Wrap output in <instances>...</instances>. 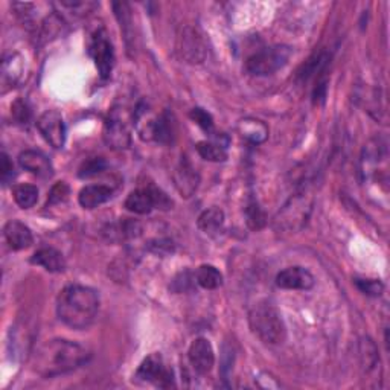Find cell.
Wrapping results in <instances>:
<instances>
[{"label": "cell", "instance_id": "cell-1", "mask_svg": "<svg viewBox=\"0 0 390 390\" xmlns=\"http://www.w3.org/2000/svg\"><path fill=\"white\" fill-rule=\"evenodd\" d=\"M90 354L86 348L71 340L54 338L40 345L31 355V367L43 378L64 375L88 362Z\"/></svg>", "mask_w": 390, "mask_h": 390}, {"label": "cell", "instance_id": "cell-2", "mask_svg": "<svg viewBox=\"0 0 390 390\" xmlns=\"http://www.w3.org/2000/svg\"><path fill=\"white\" fill-rule=\"evenodd\" d=\"M99 311V294L84 285H67L57 299V316L72 329H86L93 323Z\"/></svg>", "mask_w": 390, "mask_h": 390}, {"label": "cell", "instance_id": "cell-3", "mask_svg": "<svg viewBox=\"0 0 390 390\" xmlns=\"http://www.w3.org/2000/svg\"><path fill=\"white\" fill-rule=\"evenodd\" d=\"M248 323L253 334H256L264 343L279 345L287 337V329L281 313L268 302L256 304L248 314Z\"/></svg>", "mask_w": 390, "mask_h": 390}, {"label": "cell", "instance_id": "cell-4", "mask_svg": "<svg viewBox=\"0 0 390 390\" xmlns=\"http://www.w3.org/2000/svg\"><path fill=\"white\" fill-rule=\"evenodd\" d=\"M293 55V49L287 45H275L264 47L250 55L246 62V71L255 76H267L281 71Z\"/></svg>", "mask_w": 390, "mask_h": 390}, {"label": "cell", "instance_id": "cell-5", "mask_svg": "<svg viewBox=\"0 0 390 390\" xmlns=\"http://www.w3.org/2000/svg\"><path fill=\"white\" fill-rule=\"evenodd\" d=\"M313 197L308 193L302 191L293 195L288 200V203L279 211L276 217V226L282 231H299L306 223V219L311 212Z\"/></svg>", "mask_w": 390, "mask_h": 390}, {"label": "cell", "instance_id": "cell-6", "mask_svg": "<svg viewBox=\"0 0 390 390\" xmlns=\"http://www.w3.org/2000/svg\"><path fill=\"white\" fill-rule=\"evenodd\" d=\"M171 206L173 202L169 200V197L156 186L134 189L125 200V207L130 212L137 215H147L151 212L153 209L168 211V209H171Z\"/></svg>", "mask_w": 390, "mask_h": 390}, {"label": "cell", "instance_id": "cell-7", "mask_svg": "<svg viewBox=\"0 0 390 390\" xmlns=\"http://www.w3.org/2000/svg\"><path fill=\"white\" fill-rule=\"evenodd\" d=\"M177 52L188 64H202L207 57L205 35L195 26H185L177 37Z\"/></svg>", "mask_w": 390, "mask_h": 390}, {"label": "cell", "instance_id": "cell-8", "mask_svg": "<svg viewBox=\"0 0 390 390\" xmlns=\"http://www.w3.org/2000/svg\"><path fill=\"white\" fill-rule=\"evenodd\" d=\"M88 55L92 57L95 66L103 79L110 78L115 66V51L112 40L105 28H99L93 33L88 43Z\"/></svg>", "mask_w": 390, "mask_h": 390}, {"label": "cell", "instance_id": "cell-9", "mask_svg": "<svg viewBox=\"0 0 390 390\" xmlns=\"http://www.w3.org/2000/svg\"><path fill=\"white\" fill-rule=\"evenodd\" d=\"M104 142L112 149H125L132 144V134L124 108H113L104 124Z\"/></svg>", "mask_w": 390, "mask_h": 390}, {"label": "cell", "instance_id": "cell-10", "mask_svg": "<svg viewBox=\"0 0 390 390\" xmlns=\"http://www.w3.org/2000/svg\"><path fill=\"white\" fill-rule=\"evenodd\" d=\"M136 378L164 389L171 387L174 384L173 371L165 365L162 355L157 352L148 355L144 360L142 365L137 369Z\"/></svg>", "mask_w": 390, "mask_h": 390}, {"label": "cell", "instance_id": "cell-11", "mask_svg": "<svg viewBox=\"0 0 390 390\" xmlns=\"http://www.w3.org/2000/svg\"><path fill=\"white\" fill-rule=\"evenodd\" d=\"M37 127L45 141L55 149H62L66 144V125L62 113L57 110H47L38 117Z\"/></svg>", "mask_w": 390, "mask_h": 390}, {"label": "cell", "instance_id": "cell-12", "mask_svg": "<svg viewBox=\"0 0 390 390\" xmlns=\"http://www.w3.org/2000/svg\"><path fill=\"white\" fill-rule=\"evenodd\" d=\"M188 358L197 374L206 375L211 372L215 365V352L211 342L205 337L195 338L191 346H189Z\"/></svg>", "mask_w": 390, "mask_h": 390}, {"label": "cell", "instance_id": "cell-13", "mask_svg": "<svg viewBox=\"0 0 390 390\" xmlns=\"http://www.w3.org/2000/svg\"><path fill=\"white\" fill-rule=\"evenodd\" d=\"M314 282V276L304 267H288L276 276V285L284 289H309Z\"/></svg>", "mask_w": 390, "mask_h": 390}, {"label": "cell", "instance_id": "cell-14", "mask_svg": "<svg viewBox=\"0 0 390 390\" xmlns=\"http://www.w3.org/2000/svg\"><path fill=\"white\" fill-rule=\"evenodd\" d=\"M18 164L25 171L31 173L40 178H49L54 174L51 160H49L47 156L42 151H37V149H26V151L20 153Z\"/></svg>", "mask_w": 390, "mask_h": 390}, {"label": "cell", "instance_id": "cell-15", "mask_svg": "<svg viewBox=\"0 0 390 390\" xmlns=\"http://www.w3.org/2000/svg\"><path fill=\"white\" fill-rule=\"evenodd\" d=\"M174 183L180 195L189 198L193 197L197 191L198 183H200V176L194 169V166L188 162L186 157L180 160L174 171Z\"/></svg>", "mask_w": 390, "mask_h": 390}, {"label": "cell", "instance_id": "cell-16", "mask_svg": "<svg viewBox=\"0 0 390 390\" xmlns=\"http://www.w3.org/2000/svg\"><path fill=\"white\" fill-rule=\"evenodd\" d=\"M4 235L6 243L13 250H25L31 247L34 243V236L31 229L26 224L17 222V219H11L4 227Z\"/></svg>", "mask_w": 390, "mask_h": 390}, {"label": "cell", "instance_id": "cell-17", "mask_svg": "<svg viewBox=\"0 0 390 390\" xmlns=\"http://www.w3.org/2000/svg\"><path fill=\"white\" fill-rule=\"evenodd\" d=\"M31 263L43 267L49 273H62L66 270V259L63 253L54 247H43L37 250L31 258Z\"/></svg>", "mask_w": 390, "mask_h": 390}, {"label": "cell", "instance_id": "cell-18", "mask_svg": "<svg viewBox=\"0 0 390 390\" xmlns=\"http://www.w3.org/2000/svg\"><path fill=\"white\" fill-rule=\"evenodd\" d=\"M112 195L113 191L105 185H90L79 191L78 202L84 209H95L107 203Z\"/></svg>", "mask_w": 390, "mask_h": 390}, {"label": "cell", "instance_id": "cell-19", "mask_svg": "<svg viewBox=\"0 0 390 390\" xmlns=\"http://www.w3.org/2000/svg\"><path fill=\"white\" fill-rule=\"evenodd\" d=\"M104 234L107 235L110 241H125V239L137 238L141 235L142 226L139 222H134V219L124 218L122 222L108 226V229Z\"/></svg>", "mask_w": 390, "mask_h": 390}, {"label": "cell", "instance_id": "cell-20", "mask_svg": "<svg viewBox=\"0 0 390 390\" xmlns=\"http://www.w3.org/2000/svg\"><path fill=\"white\" fill-rule=\"evenodd\" d=\"M238 132L246 141L252 144H263L268 137V127L263 121L253 117H247L243 119V121H239Z\"/></svg>", "mask_w": 390, "mask_h": 390}, {"label": "cell", "instance_id": "cell-21", "mask_svg": "<svg viewBox=\"0 0 390 390\" xmlns=\"http://www.w3.org/2000/svg\"><path fill=\"white\" fill-rule=\"evenodd\" d=\"M224 224V212L219 207H209L197 219V226L200 231L206 235H215Z\"/></svg>", "mask_w": 390, "mask_h": 390}, {"label": "cell", "instance_id": "cell-22", "mask_svg": "<svg viewBox=\"0 0 390 390\" xmlns=\"http://www.w3.org/2000/svg\"><path fill=\"white\" fill-rule=\"evenodd\" d=\"M197 284L205 289H217L223 285V275L214 265H200L195 272Z\"/></svg>", "mask_w": 390, "mask_h": 390}, {"label": "cell", "instance_id": "cell-23", "mask_svg": "<svg viewBox=\"0 0 390 390\" xmlns=\"http://www.w3.org/2000/svg\"><path fill=\"white\" fill-rule=\"evenodd\" d=\"M176 137V122L169 113L157 115L154 125V141L159 144H169Z\"/></svg>", "mask_w": 390, "mask_h": 390}, {"label": "cell", "instance_id": "cell-24", "mask_svg": "<svg viewBox=\"0 0 390 390\" xmlns=\"http://www.w3.org/2000/svg\"><path fill=\"white\" fill-rule=\"evenodd\" d=\"M360 363H362V369L367 374L374 371L377 365L379 363V357H378V349L375 343L372 342L369 337H363L360 340Z\"/></svg>", "mask_w": 390, "mask_h": 390}, {"label": "cell", "instance_id": "cell-25", "mask_svg": "<svg viewBox=\"0 0 390 390\" xmlns=\"http://www.w3.org/2000/svg\"><path fill=\"white\" fill-rule=\"evenodd\" d=\"M23 59L18 54H11L4 59L2 64V76L4 83L9 86H16L23 76Z\"/></svg>", "mask_w": 390, "mask_h": 390}, {"label": "cell", "instance_id": "cell-26", "mask_svg": "<svg viewBox=\"0 0 390 390\" xmlns=\"http://www.w3.org/2000/svg\"><path fill=\"white\" fill-rule=\"evenodd\" d=\"M14 202L18 207L29 209L33 207L38 200V189L34 185H18L13 191Z\"/></svg>", "mask_w": 390, "mask_h": 390}, {"label": "cell", "instance_id": "cell-27", "mask_svg": "<svg viewBox=\"0 0 390 390\" xmlns=\"http://www.w3.org/2000/svg\"><path fill=\"white\" fill-rule=\"evenodd\" d=\"M113 9L119 25H121L122 33L125 34L127 43L130 42V38H133V17H132V9H130V5L127 2H115Z\"/></svg>", "mask_w": 390, "mask_h": 390}, {"label": "cell", "instance_id": "cell-28", "mask_svg": "<svg viewBox=\"0 0 390 390\" xmlns=\"http://www.w3.org/2000/svg\"><path fill=\"white\" fill-rule=\"evenodd\" d=\"M197 151L198 154L202 156L207 162H224L227 159V153H226V147H223L222 144H215V142H198L197 144Z\"/></svg>", "mask_w": 390, "mask_h": 390}, {"label": "cell", "instance_id": "cell-29", "mask_svg": "<svg viewBox=\"0 0 390 390\" xmlns=\"http://www.w3.org/2000/svg\"><path fill=\"white\" fill-rule=\"evenodd\" d=\"M246 222L247 226L252 229V231H261V229L267 224V215L263 211V207L259 206L256 202H250L246 207Z\"/></svg>", "mask_w": 390, "mask_h": 390}, {"label": "cell", "instance_id": "cell-30", "mask_svg": "<svg viewBox=\"0 0 390 390\" xmlns=\"http://www.w3.org/2000/svg\"><path fill=\"white\" fill-rule=\"evenodd\" d=\"M105 168H107V164L103 157H93V159L86 160V162L81 165L78 176L81 178L93 177L96 174H101Z\"/></svg>", "mask_w": 390, "mask_h": 390}, {"label": "cell", "instance_id": "cell-31", "mask_svg": "<svg viewBox=\"0 0 390 390\" xmlns=\"http://www.w3.org/2000/svg\"><path fill=\"white\" fill-rule=\"evenodd\" d=\"M355 285L360 292L371 297L382 296L384 292V285L378 279H355Z\"/></svg>", "mask_w": 390, "mask_h": 390}, {"label": "cell", "instance_id": "cell-32", "mask_svg": "<svg viewBox=\"0 0 390 390\" xmlns=\"http://www.w3.org/2000/svg\"><path fill=\"white\" fill-rule=\"evenodd\" d=\"M189 116H191L193 121L200 127L203 128L205 132L211 133L214 130V117L211 116V113L206 112L205 108H200V107H195L191 110V113H189Z\"/></svg>", "mask_w": 390, "mask_h": 390}, {"label": "cell", "instance_id": "cell-33", "mask_svg": "<svg viewBox=\"0 0 390 390\" xmlns=\"http://www.w3.org/2000/svg\"><path fill=\"white\" fill-rule=\"evenodd\" d=\"M11 115L17 124L25 125L29 122V119H31V108H29V105L23 99H17L11 105Z\"/></svg>", "mask_w": 390, "mask_h": 390}, {"label": "cell", "instance_id": "cell-34", "mask_svg": "<svg viewBox=\"0 0 390 390\" xmlns=\"http://www.w3.org/2000/svg\"><path fill=\"white\" fill-rule=\"evenodd\" d=\"M16 177L14 173V165L11 160H9L6 153H2V159H0V178H2V185L6 186L13 182Z\"/></svg>", "mask_w": 390, "mask_h": 390}, {"label": "cell", "instance_id": "cell-35", "mask_svg": "<svg viewBox=\"0 0 390 390\" xmlns=\"http://www.w3.org/2000/svg\"><path fill=\"white\" fill-rule=\"evenodd\" d=\"M69 186L64 183V182H58L52 189H51V194H49V198H47V206L49 205H58V203H64L67 197H69Z\"/></svg>", "mask_w": 390, "mask_h": 390}, {"label": "cell", "instance_id": "cell-36", "mask_svg": "<svg viewBox=\"0 0 390 390\" xmlns=\"http://www.w3.org/2000/svg\"><path fill=\"white\" fill-rule=\"evenodd\" d=\"M149 248L156 253H169L173 252V243L162 241V239H160V241H156L154 244H149Z\"/></svg>", "mask_w": 390, "mask_h": 390}]
</instances>
